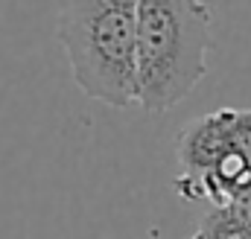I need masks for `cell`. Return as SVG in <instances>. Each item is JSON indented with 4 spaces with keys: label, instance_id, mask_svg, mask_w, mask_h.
<instances>
[{
    "label": "cell",
    "instance_id": "1",
    "mask_svg": "<svg viewBox=\"0 0 251 239\" xmlns=\"http://www.w3.org/2000/svg\"><path fill=\"white\" fill-rule=\"evenodd\" d=\"M213 18L204 0H137V105L164 114L207 76Z\"/></svg>",
    "mask_w": 251,
    "mask_h": 239
},
{
    "label": "cell",
    "instance_id": "2",
    "mask_svg": "<svg viewBox=\"0 0 251 239\" xmlns=\"http://www.w3.org/2000/svg\"><path fill=\"white\" fill-rule=\"evenodd\" d=\"M56 35L85 96L111 108L137 102V0H62Z\"/></svg>",
    "mask_w": 251,
    "mask_h": 239
},
{
    "label": "cell",
    "instance_id": "3",
    "mask_svg": "<svg viewBox=\"0 0 251 239\" xmlns=\"http://www.w3.org/2000/svg\"><path fill=\"white\" fill-rule=\"evenodd\" d=\"M237 120H240V108H222V111L204 114L199 120H190L178 131V140H176V158H178L176 190L181 198L190 201V192L196 190V184L234 146Z\"/></svg>",
    "mask_w": 251,
    "mask_h": 239
},
{
    "label": "cell",
    "instance_id": "4",
    "mask_svg": "<svg viewBox=\"0 0 251 239\" xmlns=\"http://www.w3.org/2000/svg\"><path fill=\"white\" fill-rule=\"evenodd\" d=\"M190 239H251V228L237 204L210 207Z\"/></svg>",
    "mask_w": 251,
    "mask_h": 239
},
{
    "label": "cell",
    "instance_id": "5",
    "mask_svg": "<svg viewBox=\"0 0 251 239\" xmlns=\"http://www.w3.org/2000/svg\"><path fill=\"white\" fill-rule=\"evenodd\" d=\"M237 210L243 213V219L249 222V228H251V195H246V198H240V201H237Z\"/></svg>",
    "mask_w": 251,
    "mask_h": 239
}]
</instances>
